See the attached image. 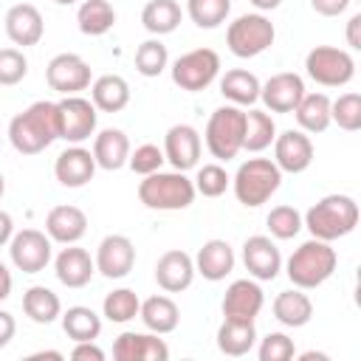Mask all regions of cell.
Returning a JSON list of instances; mask_svg holds the SVG:
<instances>
[{
    "label": "cell",
    "instance_id": "43",
    "mask_svg": "<svg viewBox=\"0 0 361 361\" xmlns=\"http://www.w3.org/2000/svg\"><path fill=\"white\" fill-rule=\"evenodd\" d=\"M192 183H195V192H200L203 197H220L228 189L231 178L220 164H203Z\"/></svg>",
    "mask_w": 361,
    "mask_h": 361
},
{
    "label": "cell",
    "instance_id": "15",
    "mask_svg": "<svg viewBox=\"0 0 361 361\" xmlns=\"http://www.w3.org/2000/svg\"><path fill=\"white\" fill-rule=\"evenodd\" d=\"M274 164L290 175L305 172L313 164V141L302 130H285L274 138Z\"/></svg>",
    "mask_w": 361,
    "mask_h": 361
},
{
    "label": "cell",
    "instance_id": "52",
    "mask_svg": "<svg viewBox=\"0 0 361 361\" xmlns=\"http://www.w3.org/2000/svg\"><path fill=\"white\" fill-rule=\"evenodd\" d=\"M8 296H11V274H8V268L0 262V302L8 299Z\"/></svg>",
    "mask_w": 361,
    "mask_h": 361
},
{
    "label": "cell",
    "instance_id": "7",
    "mask_svg": "<svg viewBox=\"0 0 361 361\" xmlns=\"http://www.w3.org/2000/svg\"><path fill=\"white\" fill-rule=\"evenodd\" d=\"M274 37H276V28L265 14H240L226 31L228 51L240 59L259 56L274 45Z\"/></svg>",
    "mask_w": 361,
    "mask_h": 361
},
{
    "label": "cell",
    "instance_id": "21",
    "mask_svg": "<svg viewBox=\"0 0 361 361\" xmlns=\"http://www.w3.org/2000/svg\"><path fill=\"white\" fill-rule=\"evenodd\" d=\"M265 305V293L254 279H234L223 296V316L226 319H257Z\"/></svg>",
    "mask_w": 361,
    "mask_h": 361
},
{
    "label": "cell",
    "instance_id": "22",
    "mask_svg": "<svg viewBox=\"0 0 361 361\" xmlns=\"http://www.w3.org/2000/svg\"><path fill=\"white\" fill-rule=\"evenodd\" d=\"M42 31H45V23H42V14L37 6L31 3H17L6 11V34L14 45H37L42 39Z\"/></svg>",
    "mask_w": 361,
    "mask_h": 361
},
{
    "label": "cell",
    "instance_id": "26",
    "mask_svg": "<svg viewBox=\"0 0 361 361\" xmlns=\"http://www.w3.org/2000/svg\"><path fill=\"white\" fill-rule=\"evenodd\" d=\"M93 158H96V166H102L107 172L121 169L130 158V138L116 127L102 130L93 141Z\"/></svg>",
    "mask_w": 361,
    "mask_h": 361
},
{
    "label": "cell",
    "instance_id": "53",
    "mask_svg": "<svg viewBox=\"0 0 361 361\" xmlns=\"http://www.w3.org/2000/svg\"><path fill=\"white\" fill-rule=\"evenodd\" d=\"M279 3H282V0H251V6L259 8V11H274Z\"/></svg>",
    "mask_w": 361,
    "mask_h": 361
},
{
    "label": "cell",
    "instance_id": "37",
    "mask_svg": "<svg viewBox=\"0 0 361 361\" xmlns=\"http://www.w3.org/2000/svg\"><path fill=\"white\" fill-rule=\"evenodd\" d=\"M276 138V124L265 110H248L245 113V135H243V149L248 152H262L271 147Z\"/></svg>",
    "mask_w": 361,
    "mask_h": 361
},
{
    "label": "cell",
    "instance_id": "55",
    "mask_svg": "<svg viewBox=\"0 0 361 361\" xmlns=\"http://www.w3.org/2000/svg\"><path fill=\"white\" fill-rule=\"evenodd\" d=\"M313 358H319V361H324L327 355H324V353H313V350H310V353H302V361H313Z\"/></svg>",
    "mask_w": 361,
    "mask_h": 361
},
{
    "label": "cell",
    "instance_id": "44",
    "mask_svg": "<svg viewBox=\"0 0 361 361\" xmlns=\"http://www.w3.org/2000/svg\"><path fill=\"white\" fill-rule=\"evenodd\" d=\"M28 73V59L23 56V51L17 48H0V85L11 87L17 82H23Z\"/></svg>",
    "mask_w": 361,
    "mask_h": 361
},
{
    "label": "cell",
    "instance_id": "23",
    "mask_svg": "<svg viewBox=\"0 0 361 361\" xmlns=\"http://www.w3.org/2000/svg\"><path fill=\"white\" fill-rule=\"evenodd\" d=\"M45 231L54 243H62V245H71V243H79L87 231V214L79 209V206H54L45 217Z\"/></svg>",
    "mask_w": 361,
    "mask_h": 361
},
{
    "label": "cell",
    "instance_id": "28",
    "mask_svg": "<svg viewBox=\"0 0 361 361\" xmlns=\"http://www.w3.org/2000/svg\"><path fill=\"white\" fill-rule=\"evenodd\" d=\"M90 96H93V107L102 110V113H118L130 104V85L124 76L118 73H104L93 82L90 87Z\"/></svg>",
    "mask_w": 361,
    "mask_h": 361
},
{
    "label": "cell",
    "instance_id": "2",
    "mask_svg": "<svg viewBox=\"0 0 361 361\" xmlns=\"http://www.w3.org/2000/svg\"><path fill=\"white\" fill-rule=\"evenodd\" d=\"M302 226L316 240L333 243L338 237H347L358 226V203L350 195H327L307 209Z\"/></svg>",
    "mask_w": 361,
    "mask_h": 361
},
{
    "label": "cell",
    "instance_id": "30",
    "mask_svg": "<svg viewBox=\"0 0 361 361\" xmlns=\"http://www.w3.org/2000/svg\"><path fill=\"white\" fill-rule=\"evenodd\" d=\"M274 319L285 327H305L313 319V302L307 293L299 290H282L274 299Z\"/></svg>",
    "mask_w": 361,
    "mask_h": 361
},
{
    "label": "cell",
    "instance_id": "14",
    "mask_svg": "<svg viewBox=\"0 0 361 361\" xmlns=\"http://www.w3.org/2000/svg\"><path fill=\"white\" fill-rule=\"evenodd\" d=\"M200 149H203V141H200V133L192 124H175L164 135V158L178 172H186V169L197 166Z\"/></svg>",
    "mask_w": 361,
    "mask_h": 361
},
{
    "label": "cell",
    "instance_id": "3",
    "mask_svg": "<svg viewBox=\"0 0 361 361\" xmlns=\"http://www.w3.org/2000/svg\"><path fill=\"white\" fill-rule=\"evenodd\" d=\"M336 265H338L336 248H333L330 243L313 237V240L302 243V245L290 254V259H288V279H290L296 288L310 290V288H319L322 282H327V279L333 276Z\"/></svg>",
    "mask_w": 361,
    "mask_h": 361
},
{
    "label": "cell",
    "instance_id": "35",
    "mask_svg": "<svg viewBox=\"0 0 361 361\" xmlns=\"http://www.w3.org/2000/svg\"><path fill=\"white\" fill-rule=\"evenodd\" d=\"M76 23H79V31L87 34V37H102L113 28L116 23V8L107 3V0H85L76 11Z\"/></svg>",
    "mask_w": 361,
    "mask_h": 361
},
{
    "label": "cell",
    "instance_id": "31",
    "mask_svg": "<svg viewBox=\"0 0 361 361\" xmlns=\"http://www.w3.org/2000/svg\"><path fill=\"white\" fill-rule=\"evenodd\" d=\"M302 133H324L330 127V99L327 93H305L293 107Z\"/></svg>",
    "mask_w": 361,
    "mask_h": 361
},
{
    "label": "cell",
    "instance_id": "29",
    "mask_svg": "<svg viewBox=\"0 0 361 361\" xmlns=\"http://www.w3.org/2000/svg\"><path fill=\"white\" fill-rule=\"evenodd\" d=\"M138 316H141L144 327L149 333H158V336L172 333L178 327V322H180V310H178V305L169 296H149V299H144L141 307H138Z\"/></svg>",
    "mask_w": 361,
    "mask_h": 361
},
{
    "label": "cell",
    "instance_id": "47",
    "mask_svg": "<svg viewBox=\"0 0 361 361\" xmlns=\"http://www.w3.org/2000/svg\"><path fill=\"white\" fill-rule=\"evenodd\" d=\"M71 358L73 361H104V350L96 347V341H76Z\"/></svg>",
    "mask_w": 361,
    "mask_h": 361
},
{
    "label": "cell",
    "instance_id": "39",
    "mask_svg": "<svg viewBox=\"0 0 361 361\" xmlns=\"http://www.w3.org/2000/svg\"><path fill=\"white\" fill-rule=\"evenodd\" d=\"M228 11H231V0H189L186 3V14L192 17L197 28H217L220 23H226Z\"/></svg>",
    "mask_w": 361,
    "mask_h": 361
},
{
    "label": "cell",
    "instance_id": "34",
    "mask_svg": "<svg viewBox=\"0 0 361 361\" xmlns=\"http://www.w3.org/2000/svg\"><path fill=\"white\" fill-rule=\"evenodd\" d=\"M180 6L175 0H149L141 11V23L149 34L161 37V34H172L178 25H180Z\"/></svg>",
    "mask_w": 361,
    "mask_h": 361
},
{
    "label": "cell",
    "instance_id": "42",
    "mask_svg": "<svg viewBox=\"0 0 361 361\" xmlns=\"http://www.w3.org/2000/svg\"><path fill=\"white\" fill-rule=\"evenodd\" d=\"M268 231L276 237V240H290L302 231V214L293 209V206H274L268 212Z\"/></svg>",
    "mask_w": 361,
    "mask_h": 361
},
{
    "label": "cell",
    "instance_id": "9",
    "mask_svg": "<svg viewBox=\"0 0 361 361\" xmlns=\"http://www.w3.org/2000/svg\"><path fill=\"white\" fill-rule=\"evenodd\" d=\"M220 73V56L212 48H195L172 62V82L180 90L197 93L206 90Z\"/></svg>",
    "mask_w": 361,
    "mask_h": 361
},
{
    "label": "cell",
    "instance_id": "57",
    "mask_svg": "<svg viewBox=\"0 0 361 361\" xmlns=\"http://www.w3.org/2000/svg\"><path fill=\"white\" fill-rule=\"evenodd\" d=\"M54 3H59V6H71V3H76V0H54Z\"/></svg>",
    "mask_w": 361,
    "mask_h": 361
},
{
    "label": "cell",
    "instance_id": "32",
    "mask_svg": "<svg viewBox=\"0 0 361 361\" xmlns=\"http://www.w3.org/2000/svg\"><path fill=\"white\" fill-rule=\"evenodd\" d=\"M23 310L31 322L37 324H51L56 316H62V302L59 296L45 288V285H31L25 293H23Z\"/></svg>",
    "mask_w": 361,
    "mask_h": 361
},
{
    "label": "cell",
    "instance_id": "48",
    "mask_svg": "<svg viewBox=\"0 0 361 361\" xmlns=\"http://www.w3.org/2000/svg\"><path fill=\"white\" fill-rule=\"evenodd\" d=\"M310 6H313V11L322 14V17H338V14L350 6V0H310Z\"/></svg>",
    "mask_w": 361,
    "mask_h": 361
},
{
    "label": "cell",
    "instance_id": "33",
    "mask_svg": "<svg viewBox=\"0 0 361 361\" xmlns=\"http://www.w3.org/2000/svg\"><path fill=\"white\" fill-rule=\"evenodd\" d=\"M259 79L251 73V71H243V68H234V71H226V76L220 79V93L237 104V107H245V104H254L259 99Z\"/></svg>",
    "mask_w": 361,
    "mask_h": 361
},
{
    "label": "cell",
    "instance_id": "8",
    "mask_svg": "<svg viewBox=\"0 0 361 361\" xmlns=\"http://www.w3.org/2000/svg\"><path fill=\"white\" fill-rule=\"evenodd\" d=\"M305 68L307 76L324 87H341L355 76V59L333 45H316L305 56Z\"/></svg>",
    "mask_w": 361,
    "mask_h": 361
},
{
    "label": "cell",
    "instance_id": "51",
    "mask_svg": "<svg viewBox=\"0 0 361 361\" xmlns=\"http://www.w3.org/2000/svg\"><path fill=\"white\" fill-rule=\"evenodd\" d=\"M11 234H14V220H11L8 212L0 209V245H6L11 240Z\"/></svg>",
    "mask_w": 361,
    "mask_h": 361
},
{
    "label": "cell",
    "instance_id": "5",
    "mask_svg": "<svg viewBox=\"0 0 361 361\" xmlns=\"http://www.w3.org/2000/svg\"><path fill=\"white\" fill-rule=\"evenodd\" d=\"M231 183H234L237 200L248 209H257V206L268 203L271 195L279 189L282 169L271 158H248L245 164H240Z\"/></svg>",
    "mask_w": 361,
    "mask_h": 361
},
{
    "label": "cell",
    "instance_id": "16",
    "mask_svg": "<svg viewBox=\"0 0 361 361\" xmlns=\"http://www.w3.org/2000/svg\"><path fill=\"white\" fill-rule=\"evenodd\" d=\"M243 262H245V271L254 276V279H276L279 268H282V254L279 248L274 245L271 237L265 234H254L243 243Z\"/></svg>",
    "mask_w": 361,
    "mask_h": 361
},
{
    "label": "cell",
    "instance_id": "46",
    "mask_svg": "<svg viewBox=\"0 0 361 361\" xmlns=\"http://www.w3.org/2000/svg\"><path fill=\"white\" fill-rule=\"evenodd\" d=\"M293 338H288L285 333H268L259 344V361H288L293 358Z\"/></svg>",
    "mask_w": 361,
    "mask_h": 361
},
{
    "label": "cell",
    "instance_id": "12",
    "mask_svg": "<svg viewBox=\"0 0 361 361\" xmlns=\"http://www.w3.org/2000/svg\"><path fill=\"white\" fill-rule=\"evenodd\" d=\"M45 82L62 96H76L90 85V65L79 54H56L45 68Z\"/></svg>",
    "mask_w": 361,
    "mask_h": 361
},
{
    "label": "cell",
    "instance_id": "18",
    "mask_svg": "<svg viewBox=\"0 0 361 361\" xmlns=\"http://www.w3.org/2000/svg\"><path fill=\"white\" fill-rule=\"evenodd\" d=\"M54 175H56V180H59L62 186L79 189V186H85V183L93 180V175H96V158H93L90 149L73 144V147H68L65 152L56 155Z\"/></svg>",
    "mask_w": 361,
    "mask_h": 361
},
{
    "label": "cell",
    "instance_id": "40",
    "mask_svg": "<svg viewBox=\"0 0 361 361\" xmlns=\"http://www.w3.org/2000/svg\"><path fill=\"white\" fill-rule=\"evenodd\" d=\"M166 62H169V54H166V45L161 39H147L135 51V71L141 76H161Z\"/></svg>",
    "mask_w": 361,
    "mask_h": 361
},
{
    "label": "cell",
    "instance_id": "24",
    "mask_svg": "<svg viewBox=\"0 0 361 361\" xmlns=\"http://www.w3.org/2000/svg\"><path fill=\"white\" fill-rule=\"evenodd\" d=\"M54 271L56 279L68 288H85L96 271V262L90 259V254L85 248H79L76 243H71L68 248H62L54 259Z\"/></svg>",
    "mask_w": 361,
    "mask_h": 361
},
{
    "label": "cell",
    "instance_id": "36",
    "mask_svg": "<svg viewBox=\"0 0 361 361\" xmlns=\"http://www.w3.org/2000/svg\"><path fill=\"white\" fill-rule=\"evenodd\" d=\"M62 330L73 341H96L99 333H102V319L90 307L73 305V307H68L62 313Z\"/></svg>",
    "mask_w": 361,
    "mask_h": 361
},
{
    "label": "cell",
    "instance_id": "50",
    "mask_svg": "<svg viewBox=\"0 0 361 361\" xmlns=\"http://www.w3.org/2000/svg\"><path fill=\"white\" fill-rule=\"evenodd\" d=\"M358 28H361V14H353L350 23H347V45H350V48H361Z\"/></svg>",
    "mask_w": 361,
    "mask_h": 361
},
{
    "label": "cell",
    "instance_id": "6",
    "mask_svg": "<svg viewBox=\"0 0 361 361\" xmlns=\"http://www.w3.org/2000/svg\"><path fill=\"white\" fill-rule=\"evenodd\" d=\"M206 147L217 161H231L243 149V135H245V113L237 104L217 107L209 116L206 124Z\"/></svg>",
    "mask_w": 361,
    "mask_h": 361
},
{
    "label": "cell",
    "instance_id": "45",
    "mask_svg": "<svg viewBox=\"0 0 361 361\" xmlns=\"http://www.w3.org/2000/svg\"><path fill=\"white\" fill-rule=\"evenodd\" d=\"M164 161H166V158H164V149H158L155 144H141V147H135V152H130V158H127L130 169L138 172V175H152V172H158Z\"/></svg>",
    "mask_w": 361,
    "mask_h": 361
},
{
    "label": "cell",
    "instance_id": "54",
    "mask_svg": "<svg viewBox=\"0 0 361 361\" xmlns=\"http://www.w3.org/2000/svg\"><path fill=\"white\" fill-rule=\"evenodd\" d=\"M31 358H56V361H59V358H62V353H56V350H42V353H34Z\"/></svg>",
    "mask_w": 361,
    "mask_h": 361
},
{
    "label": "cell",
    "instance_id": "13",
    "mask_svg": "<svg viewBox=\"0 0 361 361\" xmlns=\"http://www.w3.org/2000/svg\"><path fill=\"white\" fill-rule=\"evenodd\" d=\"M96 271L107 279H121L135 265V245L124 234H107L96 248Z\"/></svg>",
    "mask_w": 361,
    "mask_h": 361
},
{
    "label": "cell",
    "instance_id": "38",
    "mask_svg": "<svg viewBox=\"0 0 361 361\" xmlns=\"http://www.w3.org/2000/svg\"><path fill=\"white\" fill-rule=\"evenodd\" d=\"M138 307H141V302H138L135 290H130V288H116V290H110V293L104 296V302H102L104 316H107L110 322H116V324H124V322L135 319V316H138Z\"/></svg>",
    "mask_w": 361,
    "mask_h": 361
},
{
    "label": "cell",
    "instance_id": "11",
    "mask_svg": "<svg viewBox=\"0 0 361 361\" xmlns=\"http://www.w3.org/2000/svg\"><path fill=\"white\" fill-rule=\"evenodd\" d=\"M56 110H59V138H65L68 144H82L96 133L93 102L82 96H65L62 102H56Z\"/></svg>",
    "mask_w": 361,
    "mask_h": 361
},
{
    "label": "cell",
    "instance_id": "19",
    "mask_svg": "<svg viewBox=\"0 0 361 361\" xmlns=\"http://www.w3.org/2000/svg\"><path fill=\"white\" fill-rule=\"evenodd\" d=\"M195 279V259L180 251V248H169L158 257L155 262V282L166 290V293H180L192 285Z\"/></svg>",
    "mask_w": 361,
    "mask_h": 361
},
{
    "label": "cell",
    "instance_id": "41",
    "mask_svg": "<svg viewBox=\"0 0 361 361\" xmlns=\"http://www.w3.org/2000/svg\"><path fill=\"white\" fill-rule=\"evenodd\" d=\"M330 121H336L347 133L361 130V96L341 93L336 102H330Z\"/></svg>",
    "mask_w": 361,
    "mask_h": 361
},
{
    "label": "cell",
    "instance_id": "56",
    "mask_svg": "<svg viewBox=\"0 0 361 361\" xmlns=\"http://www.w3.org/2000/svg\"><path fill=\"white\" fill-rule=\"evenodd\" d=\"M3 192H6V178L0 175V197H3Z\"/></svg>",
    "mask_w": 361,
    "mask_h": 361
},
{
    "label": "cell",
    "instance_id": "17",
    "mask_svg": "<svg viewBox=\"0 0 361 361\" xmlns=\"http://www.w3.org/2000/svg\"><path fill=\"white\" fill-rule=\"evenodd\" d=\"M302 96H305V82L299 73H290V71L274 73L259 87V99L271 113H293Z\"/></svg>",
    "mask_w": 361,
    "mask_h": 361
},
{
    "label": "cell",
    "instance_id": "1",
    "mask_svg": "<svg viewBox=\"0 0 361 361\" xmlns=\"http://www.w3.org/2000/svg\"><path fill=\"white\" fill-rule=\"evenodd\" d=\"M59 138V110L56 102H34L28 110L17 113L8 124V141L23 155H37Z\"/></svg>",
    "mask_w": 361,
    "mask_h": 361
},
{
    "label": "cell",
    "instance_id": "49",
    "mask_svg": "<svg viewBox=\"0 0 361 361\" xmlns=\"http://www.w3.org/2000/svg\"><path fill=\"white\" fill-rule=\"evenodd\" d=\"M17 333V322L8 310H0V347H6Z\"/></svg>",
    "mask_w": 361,
    "mask_h": 361
},
{
    "label": "cell",
    "instance_id": "20",
    "mask_svg": "<svg viewBox=\"0 0 361 361\" xmlns=\"http://www.w3.org/2000/svg\"><path fill=\"white\" fill-rule=\"evenodd\" d=\"M113 355L118 361H166L169 347L158 333H121L113 344Z\"/></svg>",
    "mask_w": 361,
    "mask_h": 361
},
{
    "label": "cell",
    "instance_id": "25",
    "mask_svg": "<svg viewBox=\"0 0 361 361\" xmlns=\"http://www.w3.org/2000/svg\"><path fill=\"white\" fill-rule=\"evenodd\" d=\"M234 271V248L226 240H209L195 257V274L209 282H220Z\"/></svg>",
    "mask_w": 361,
    "mask_h": 361
},
{
    "label": "cell",
    "instance_id": "4",
    "mask_svg": "<svg viewBox=\"0 0 361 361\" xmlns=\"http://www.w3.org/2000/svg\"><path fill=\"white\" fill-rule=\"evenodd\" d=\"M195 183L183 175V172H152L144 175V180L138 183V200L147 209H158V212H178L192 206L195 200Z\"/></svg>",
    "mask_w": 361,
    "mask_h": 361
},
{
    "label": "cell",
    "instance_id": "10",
    "mask_svg": "<svg viewBox=\"0 0 361 361\" xmlns=\"http://www.w3.org/2000/svg\"><path fill=\"white\" fill-rule=\"evenodd\" d=\"M8 254L14 268H20L23 274H39L51 262V237H45L37 228H23L11 234Z\"/></svg>",
    "mask_w": 361,
    "mask_h": 361
},
{
    "label": "cell",
    "instance_id": "27",
    "mask_svg": "<svg viewBox=\"0 0 361 361\" xmlns=\"http://www.w3.org/2000/svg\"><path fill=\"white\" fill-rule=\"evenodd\" d=\"M254 341H257L254 319H223V324L217 330V347L223 355L240 358V355L251 353Z\"/></svg>",
    "mask_w": 361,
    "mask_h": 361
}]
</instances>
